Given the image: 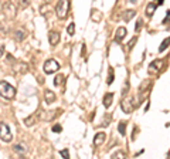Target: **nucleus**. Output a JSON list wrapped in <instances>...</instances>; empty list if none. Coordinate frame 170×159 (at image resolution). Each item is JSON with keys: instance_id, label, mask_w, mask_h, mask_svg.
Wrapping results in <instances>:
<instances>
[{"instance_id": "nucleus-9", "label": "nucleus", "mask_w": 170, "mask_h": 159, "mask_svg": "<svg viewBox=\"0 0 170 159\" xmlns=\"http://www.w3.org/2000/svg\"><path fill=\"white\" fill-rule=\"evenodd\" d=\"M56 94L52 93V91H50V89H47V91H45L44 93V100H45V102L47 104H51V102H54V101H56Z\"/></svg>"}, {"instance_id": "nucleus-10", "label": "nucleus", "mask_w": 170, "mask_h": 159, "mask_svg": "<svg viewBox=\"0 0 170 159\" xmlns=\"http://www.w3.org/2000/svg\"><path fill=\"white\" fill-rule=\"evenodd\" d=\"M7 13L9 17H13L16 13V7H14V4L13 3H6V9H4V14Z\"/></svg>"}, {"instance_id": "nucleus-12", "label": "nucleus", "mask_w": 170, "mask_h": 159, "mask_svg": "<svg viewBox=\"0 0 170 159\" xmlns=\"http://www.w3.org/2000/svg\"><path fill=\"white\" fill-rule=\"evenodd\" d=\"M112 100H114V94L112 93H108L104 97V107L105 108H109L112 105Z\"/></svg>"}, {"instance_id": "nucleus-14", "label": "nucleus", "mask_w": 170, "mask_h": 159, "mask_svg": "<svg viewBox=\"0 0 170 159\" xmlns=\"http://www.w3.org/2000/svg\"><path fill=\"white\" fill-rule=\"evenodd\" d=\"M156 7H157V4H155V3H149L148 4V7H146V14L150 17L153 13H155V10H156Z\"/></svg>"}, {"instance_id": "nucleus-2", "label": "nucleus", "mask_w": 170, "mask_h": 159, "mask_svg": "<svg viewBox=\"0 0 170 159\" xmlns=\"http://www.w3.org/2000/svg\"><path fill=\"white\" fill-rule=\"evenodd\" d=\"M68 9H70V2L68 0H60L56 7L57 16H58L60 19H65L67 13H68Z\"/></svg>"}, {"instance_id": "nucleus-17", "label": "nucleus", "mask_w": 170, "mask_h": 159, "mask_svg": "<svg viewBox=\"0 0 170 159\" xmlns=\"http://www.w3.org/2000/svg\"><path fill=\"white\" fill-rule=\"evenodd\" d=\"M135 10H128V11H125V14H123V19H125V22H129L130 19H133L135 17Z\"/></svg>"}, {"instance_id": "nucleus-21", "label": "nucleus", "mask_w": 170, "mask_h": 159, "mask_svg": "<svg viewBox=\"0 0 170 159\" xmlns=\"http://www.w3.org/2000/svg\"><path fill=\"white\" fill-rule=\"evenodd\" d=\"M111 119H112V115L111 114H106V115H105V118H104V121L101 122V126H106V124H109V122H111Z\"/></svg>"}, {"instance_id": "nucleus-16", "label": "nucleus", "mask_w": 170, "mask_h": 159, "mask_svg": "<svg viewBox=\"0 0 170 159\" xmlns=\"http://www.w3.org/2000/svg\"><path fill=\"white\" fill-rule=\"evenodd\" d=\"M163 66V60H156V61H153V63L150 64V68H153V70H160Z\"/></svg>"}, {"instance_id": "nucleus-19", "label": "nucleus", "mask_w": 170, "mask_h": 159, "mask_svg": "<svg viewBox=\"0 0 170 159\" xmlns=\"http://www.w3.org/2000/svg\"><path fill=\"white\" fill-rule=\"evenodd\" d=\"M125 126H126V124H125V122H123V121H121V122H119V125H118V131H119V133H121L122 137H123V135H125V133H126Z\"/></svg>"}, {"instance_id": "nucleus-7", "label": "nucleus", "mask_w": 170, "mask_h": 159, "mask_svg": "<svg viewBox=\"0 0 170 159\" xmlns=\"http://www.w3.org/2000/svg\"><path fill=\"white\" fill-rule=\"evenodd\" d=\"M126 33H128V31H126L125 27H119V29L116 30V34H115V41H116V43H121V41L125 38Z\"/></svg>"}, {"instance_id": "nucleus-4", "label": "nucleus", "mask_w": 170, "mask_h": 159, "mask_svg": "<svg viewBox=\"0 0 170 159\" xmlns=\"http://www.w3.org/2000/svg\"><path fill=\"white\" fill-rule=\"evenodd\" d=\"M43 70H44L45 74H51V73H56V71L60 70V64L57 63L54 58L47 60V61L44 63V67H43Z\"/></svg>"}, {"instance_id": "nucleus-28", "label": "nucleus", "mask_w": 170, "mask_h": 159, "mask_svg": "<svg viewBox=\"0 0 170 159\" xmlns=\"http://www.w3.org/2000/svg\"><path fill=\"white\" fill-rule=\"evenodd\" d=\"M142 26H143V22H142V19H139L136 22V27H135V30H136V31H139V30L142 29Z\"/></svg>"}, {"instance_id": "nucleus-13", "label": "nucleus", "mask_w": 170, "mask_h": 159, "mask_svg": "<svg viewBox=\"0 0 170 159\" xmlns=\"http://www.w3.org/2000/svg\"><path fill=\"white\" fill-rule=\"evenodd\" d=\"M14 37H16L17 41H23L24 38H26V31H24V30H16Z\"/></svg>"}, {"instance_id": "nucleus-31", "label": "nucleus", "mask_w": 170, "mask_h": 159, "mask_svg": "<svg viewBox=\"0 0 170 159\" xmlns=\"http://www.w3.org/2000/svg\"><path fill=\"white\" fill-rule=\"evenodd\" d=\"M3 53H4V48H3V47H0V57L3 56Z\"/></svg>"}, {"instance_id": "nucleus-26", "label": "nucleus", "mask_w": 170, "mask_h": 159, "mask_svg": "<svg viewBox=\"0 0 170 159\" xmlns=\"http://www.w3.org/2000/svg\"><path fill=\"white\" fill-rule=\"evenodd\" d=\"M92 20H101V13L99 11H96V10L92 11Z\"/></svg>"}, {"instance_id": "nucleus-23", "label": "nucleus", "mask_w": 170, "mask_h": 159, "mask_svg": "<svg viewBox=\"0 0 170 159\" xmlns=\"http://www.w3.org/2000/svg\"><path fill=\"white\" fill-rule=\"evenodd\" d=\"M34 122H36V118H34L33 115H31V117H29V118H26V119H24V124H26L27 126L34 125Z\"/></svg>"}, {"instance_id": "nucleus-3", "label": "nucleus", "mask_w": 170, "mask_h": 159, "mask_svg": "<svg viewBox=\"0 0 170 159\" xmlns=\"http://www.w3.org/2000/svg\"><path fill=\"white\" fill-rule=\"evenodd\" d=\"M0 138L2 141L4 142H10L13 139V135H11V131H10V126L4 122H0Z\"/></svg>"}, {"instance_id": "nucleus-25", "label": "nucleus", "mask_w": 170, "mask_h": 159, "mask_svg": "<svg viewBox=\"0 0 170 159\" xmlns=\"http://www.w3.org/2000/svg\"><path fill=\"white\" fill-rule=\"evenodd\" d=\"M60 153H61V156H63L64 159H70V151H68V149H63Z\"/></svg>"}, {"instance_id": "nucleus-29", "label": "nucleus", "mask_w": 170, "mask_h": 159, "mask_svg": "<svg viewBox=\"0 0 170 159\" xmlns=\"http://www.w3.org/2000/svg\"><path fill=\"white\" fill-rule=\"evenodd\" d=\"M61 129H63V128H61V125H58V124L52 126V131H54V132H61Z\"/></svg>"}, {"instance_id": "nucleus-11", "label": "nucleus", "mask_w": 170, "mask_h": 159, "mask_svg": "<svg viewBox=\"0 0 170 159\" xmlns=\"http://www.w3.org/2000/svg\"><path fill=\"white\" fill-rule=\"evenodd\" d=\"M14 152L16 153H19V155H26L27 153V148H26V145H23V144H17V145H14Z\"/></svg>"}, {"instance_id": "nucleus-30", "label": "nucleus", "mask_w": 170, "mask_h": 159, "mask_svg": "<svg viewBox=\"0 0 170 159\" xmlns=\"http://www.w3.org/2000/svg\"><path fill=\"white\" fill-rule=\"evenodd\" d=\"M167 23H170V10L167 11V16H166V19L163 20V24H167Z\"/></svg>"}, {"instance_id": "nucleus-20", "label": "nucleus", "mask_w": 170, "mask_h": 159, "mask_svg": "<svg viewBox=\"0 0 170 159\" xmlns=\"http://www.w3.org/2000/svg\"><path fill=\"white\" fill-rule=\"evenodd\" d=\"M114 78H115V74H114V68H109V77H108V80H106L108 85H111L112 82H114Z\"/></svg>"}, {"instance_id": "nucleus-18", "label": "nucleus", "mask_w": 170, "mask_h": 159, "mask_svg": "<svg viewBox=\"0 0 170 159\" xmlns=\"http://www.w3.org/2000/svg\"><path fill=\"white\" fill-rule=\"evenodd\" d=\"M169 46H170V37H167L166 40H164V41L162 43V44H160L159 51H160V53H163V51H164V50H166L167 47H169Z\"/></svg>"}, {"instance_id": "nucleus-1", "label": "nucleus", "mask_w": 170, "mask_h": 159, "mask_svg": "<svg viewBox=\"0 0 170 159\" xmlns=\"http://www.w3.org/2000/svg\"><path fill=\"white\" fill-rule=\"evenodd\" d=\"M0 95L7 98V100H11V98H14V95H16V88L13 85L9 84V82L0 81Z\"/></svg>"}, {"instance_id": "nucleus-22", "label": "nucleus", "mask_w": 170, "mask_h": 159, "mask_svg": "<svg viewBox=\"0 0 170 159\" xmlns=\"http://www.w3.org/2000/svg\"><path fill=\"white\" fill-rule=\"evenodd\" d=\"M67 31H68V34H70V36H74V33H75V24H74V23H70V24H68Z\"/></svg>"}, {"instance_id": "nucleus-5", "label": "nucleus", "mask_w": 170, "mask_h": 159, "mask_svg": "<svg viewBox=\"0 0 170 159\" xmlns=\"http://www.w3.org/2000/svg\"><path fill=\"white\" fill-rule=\"evenodd\" d=\"M121 108H122V111L126 112V114L132 112L133 111V98L132 97H126V98H123L122 104H121Z\"/></svg>"}, {"instance_id": "nucleus-8", "label": "nucleus", "mask_w": 170, "mask_h": 159, "mask_svg": "<svg viewBox=\"0 0 170 159\" xmlns=\"http://www.w3.org/2000/svg\"><path fill=\"white\" fill-rule=\"evenodd\" d=\"M105 139H106V135L104 132H98L95 135V138H94V145L95 146H101L105 142Z\"/></svg>"}, {"instance_id": "nucleus-27", "label": "nucleus", "mask_w": 170, "mask_h": 159, "mask_svg": "<svg viewBox=\"0 0 170 159\" xmlns=\"http://www.w3.org/2000/svg\"><path fill=\"white\" fill-rule=\"evenodd\" d=\"M136 41H137V37L135 36V37L132 38V41H129V43H128V48H129V50H132L133 46H135V43H136Z\"/></svg>"}, {"instance_id": "nucleus-24", "label": "nucleus", "mask_w": 170, "mask_h": 159, "mask_svg": "<svg viewBox=\"0 0 170 159\" xmlns=\"http://www.w3.org/2000/svg\"><path fill=\"white\" fill-rule=\"evenodd\" d=\"M64 80H65V77H64L63 74H60L56 77V80H54V84L56 85H61V82H64Z\"/></svg>"}, {"instance_id": "nucleus-15", "label": "nucleus", "mask_w": 170, "mask_h": 159, "mask_svg": "<svg viewBox=\"0 0 170 159\" xmlns=\"http://www.w3.org/2000/svg\"><path fill=\"white\" fill-rule=\"evenodd\" d=\"M112 159H126V153L123 151H116L112 153Z\"/></svg>"}, {"instance_id": "nucleus-6", "label": "nucleus", "mask_w": 170, "mask_h": 159, "mask_svg": "<svg viewBox=\"0 0 170 159\" xmlns=\"http://www.w3.org/2000/svg\"><path fill=\"white\" fill-rule=\"evenodd\" d=\"M60 33H57V31H50V34H48V41H50V44L51 46H57L60 43Z\"/></svg>"}]
</instances>
